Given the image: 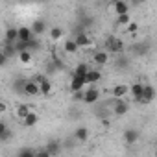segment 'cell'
<instances>
[{
	"label": "cell",
	"instance_id": "6da1fadb",
	"mask_svg": "<svg viewBox=\"0 0 157 157\" xmlns=\"http://www.w3.org/2000/svg\"><path fill=\"white\" fill-rule=\"evenodd\" d=\"M105 43H107V52H113V54H122V52H124V43H122V39H118V37H109Z\"/></svg>",
	"mask_w": 157,
	"mask_h": 157
},
{
	"label": "cell",
	"instance_id": "7a4b0ae2",
	"mask_svg": "<svg viewBox=\"0 0 157 157\" xmlns=\"http://www.w3.org/2000/svg\"><path fill=\"white\" fill-rule=\"evenodd\" d=\"M87 85V80H85V76H80V74H72V80H70V91L76 93V91H82L83 87Z\"/></svg>",
	"mask_w": 157,
	"mask_h": 157
},
{
	"label": "cell",
	"instance_id": "3957f363",
	"mask_svg": "<svg viewBox=\"0 0 157 157\" xmlns=\"http://www.w3.org/2000/svg\"><path fill=\"white\" fill-rule=\"evenodd\" d=\"M100 100V91L94 87V85H89V89L85 91V104H96Z\"/></svg>",
	"mask_w": 157,
	"mask_h": 157
},
{
	"label": "cell",
	"instance_id": "277c9868",
	"mask_svg": "<svg viewBox=\"0 0 157 157\" xmlns=\"http://www.w3.org/2000/svg\"><path fill=\"white\" fill-rule=\"evenodd\" d=\"M33 37H35V33H33L32 26H21V28H19V41H22V43H30Z\"/></svg>",
	"mask_w": 157,
	"mask_h": 157
},
{
	"label": "cell",
	"instance_id": "5b68a950",
	"mask_svg": "<svg viewBox=\"0 0 157 157\" xmlns=\"http://www.w3.org/2000/svg\"><path fill=\"white\" fill-rule=\"evenodd\" d=\"M142 91H144V85L139 83V82H135V83L129 87V96H131L135 102H140V98H142Z\"/></svg>",
	"mask_w": 157,
	"mask_h": 157
},
{
	"label": "cell",
	"instance_id": "8992f818",
	"mask_svg": "<svg viewBox=\"0 0 157 157\" xmlns=\"http://www.w3.org/2000/svg\"><path fill=\"white\" fill-rule=\"evenodd\" d=\"M35 82L39 83V89H41V94H44V96H48L50 93H52V83L46 80V78H41V76H37L35 78Z\"/></svg>",
	"mask_w": 157,
	"mask_h": 157
},
{
	"label": "cell",
	"instance_id": "52a82bcc",
	"mask_svg": "<svg viewBox=\"0 0 157 157\" xmlns=\"http://www.w3.org/2000/svg\"><path fill=\"white\" fill-rule=\"evenodd\" d=\"M19 41V28H8L4 35V44H15Z\"/></svg>",
	"mask_w": 157,
	"mask_h": 157
},
{
	"label": "cell",
	"instance_id": "ba28073f",
	"mask_svg": "<svg viewBox=\"0 0 157 157\" xmlns=\"http://www.w3.org/2000/svg\"><path fill=\"white\" fill-rule=\"evenodd\" d=\"M93 61H94L96 65H105V63L109 61L107 50H94V52H93Z\"/></svg>",
	"mask_w": 157,
	"mask_h": 157
},
{
	"label": "cell",
	"instance_id": "9c48e42d",
	"mask_svg": "<svg viewBox=\"0 0 157 157\" xmlns=\"http://www.w3.org/2000/svg\"><path fill=\"white\" fill-rule=\"evenodd\" d=\"M24 94H30V96H37V94H41L39 83H37L35 80H28V82H26V87H24Z\"/></svg>",
	"mask_w": 157,
	"mask_h": 157
},
{
	"label": "cell",
	"instance_id": "30bf717a",
	"mask_svg": "<svg viewBox=\"0 0 157 157\" xmlns=\"http://www.w3.org/2000/svg\"><path fill=\"white\" fill-rule=\"evenodd\" d=\"M155 100V89L151 85H144V91H142V98H140V104H150Z\"/></svg>",
	"mask_w": 157,
	"mask_h": 157
},
{
	"label": "cell",
	"instance_id": "8fae6325",
	"mask_svg": "<svg viewBox=\"0 0 157 157\" xmlns=\"http://www.w3.org/2000/svg\"><path fill=\"white\" fill-rule=\"evenodd\" d=\"M85 80H87L89 85H94V83H98L102 80V72L96 70V68H89V72L85 74Z\"/></svg>",
	"mask_w": 157,
	"mask_h": 157
},
{
	"label": "cell",
	"instance_id": "7c38bea8",
	"mask_svg": "<svg viewBox=\"0 0 157 157\" xmlns=\"http://www.w3.org/2000/svg\"><path fill=\"white\" fill-rule=\"evenodd\" d=\"M76 43L80 44V48H89L91 44H93V39L87 35V33H83V32H80V33H76Z\"/></svg>",
	"mask_w": 157,
	"mask_h": 157
},
{
	"label": "cell",
	"instance_id": "4fadbf2b",
	"mask_svg": "<svg viewBox=\"0 0 157 157\" xmlns=\"http://www.w3.org/2000/svg\"><path fill=\"white\" fill-rule=\"evenodd\" d=\"M113 96L115 98H124L126 94H129V87L128 85H124V83H117L115 87H113Z\"/></svg>",
	"mask_w": 157,
	"mask_h": 157
},
{
	"label": "cell",
	"instance_id": "5bb4252c",
	"mask_svg": "<svg viewBox=\"0 0 157 157\" xmlns=\"http://www.w3.org/2000/svg\"><path fill=\"white\" fill-rule=\"evenodd\" d=\"M128 109H129V105H128L122 98H117V104H115V107H113V113L118 115V117H122V115L128 113Z\"/></svg>",
	"mask_w": 157,
	"mask_h": 157
},
{
	"label": "cell",
	"instance_id": "9a60e30c",
	"mask_svg": "<svg viewBox=\"0 0 157 157\" xmlns=\"http://www.w3.org/2000/svg\"><path fill=\"white\" fill-rule=\"evenodd\" d=\"M137 140H139V131H137V129L129 128V129L124 131V142H126V144H135Z\"/></svg>",
	"mask_w": 157,
	"mask_h": 157
},
{
	"label": "cell",
	"instance_id": "2e32d148",
	"mask_svg": "<svg viewBox=\"0 0 157 157\" xmlns=\"http://www.w3.org/2000/svg\"><path fill=\"white\" fill-rule=\"evenodd\" d=\"M63 50L67 54H78V50H80V44L76 43V39H67L63 43Z\"/></svg>",
	"mask_w": 157,
	"mask_h": 157
},
{
	"label": "cell",
	"instance_id": "e0dca14e",
	"mask_svg": "<svg viewBox=\"0 0 157 157\" xmlns=\"http://www.w3.org/2000/svg\"><path fill=\"white\" fill-rule=\"evenodd\" d=\"M74 139L78 140V142H85V140H89V128H78L76 131H74Z\"/></svg>",
	"mask_w": 157,
	"mask_h": 157
},
{
	"label": "cell",
	"instance_id": "ac0fdd59",
	"mask_svg": "<svg viewBox=\"0 0 157 157\" xmlns=\"http://www.w3.org/2000/svg\"><path fill=\"white\" fill-rule=\"evenodd\" d=\"M115 13L117 15H122V13H129V4L126 0H115Z\"/></svg>",
	"mask_w": 157,
	"mask_h": 157
},
{
	"label": "cell",
	"instance_id": "d6986e66",
	"mask_svg": "<svg viewBox=\"0 0 157 157\" xmlns=\"http://www.w3.org/2000/svg\"><path fill=\"white\" fill-rule=\"evenodd\" d=\"M32 30H33L35 35H43L44 30H46V22L44 21H33L32 22Z\"/></svg>",
	"mask_w": 157,
	"mask_h": 157
},
{
	"label": "cell",
	"instance_id": "ffe728a7",
	"mask_svg": "<svg viewBox=\"0 0 157 157\" xmlns=\"http://www.w3.org/2000/svg\"><path fill=\"white\" fill-rule=\"evenodd\" d=\"M17 56H19V61H21V63H24V65L32 63V50H28V48H26V50H21Z\"/></svg>",
	"mask_w": 157,
	"mask_h": 157
},
{
	"label": "cell",
	"instance_id": "44dd1931",
	"mask_svg": "<svg viewBox=\"0 0 157 157\" xmlns=\"http://www.w3.org/2000/svg\"><path fill=\"white\" fill-rule=\"evenodd\" d=\"M46 150H48L50 155H57V153L61 151V144H59L57 140H50V142L46 144Z\"/></svg>",
	"mask_w": 157,
	"mask_h": 157
},
{
	"label": "cell",
	"instance_id": "7402d4cb",
	"mask_svg": "<svg viewBox=\"0 0 157 157\" xmlns=\"http://www.w3.org/2000/svg\"><path fill=\"white\" fill-rule=\"evenodd\" d=\"M22 122H24V126H26V128H33V126L39 122V117H37V115L32 111V113H30V115H28V117L22 120Z\"/></svg>",
	"mask_w": 157,
	"mask_h": 157
},
{
	"label": "cell",
	"instance_id": "603a6c76",
	"mask_svg": "<svg viewBox=\"0 0 157 157\" xmlns=\"http://www.w3.org/2000/svg\"><path fill=\"white\" fill-rule=\"evenodd\" d=\"M129 22H131V15H129V13L117 15V24H118V26H128Z\"/></svg>",
	"mask_w": 157,
	"mask_h": 157
},
{
	"label": "cell",
	"instance_id": "cb8c5ba5",
	"mask_svg": "<svg viewBox=\"0 0 157 157\" xmlns=\"http://www.w3.org/2000/svg\"><path fill=\"white\" fill-rule=\"evenodd\" d=\"M15 113H17V117H19V118H22V120H24V118H26V117L32 113V109H30L28 105H19Z\"/></svg>",
	"mask_w": 157,
	"mask_h": 157
},
{
	"label": "cell",
	"instance_id": "d4e9b609",
	"mask_svg": "<svg viewBox=\"0 0 157 157\" xmlns=\"http://www.w3.org/2000/svg\"><path fill=\"white\" fill-rule=\"evenodd\" d=\"M89 72V65L87 63H78L76 68H74V74H80V76H85Z\"/></svg>",
	"mask_w": 157,
	"mask_h": 157
},
{
	"label": "cell",
	"instance_id": "484cf974",
	"mask_svg": "<svg viewBox=\"0 0 157 157\" xmlns=\"http://www.w3.org/2000/svg\"><path fill=\"white\" fill-rule=\"evenodd\" d=\"M61 37H63V30H61L59 26H54V28L50 30V39H52V41H59Z\"/></svg>",
	"mask_w": 157,
	"mask_h": 157
},
{
	"label": "cell",
	"instance_id": "4316f807",
	"mask_svg": "<svg viewBox=\"0 0 157 157\" xmlns=\"http://www.w3.org/2000/svg\"><path fill=\"white\" fill-rule=\"evenodd\" d=\"M35 150H30V148H24V150H21L19 153H17V157H35Z\"/></svg>",
	"mask_w": 157,
	"mask_h": 157
},
{
	"label": "cell",
	"instance_id": "83f0119b",
	"mask_svg": "<svg viewBox=\"0 0 157 157\" xmlns=\"http://www.w3.org/2000/svg\"><path fill=\"white\" fill-rule=\"evenodd\" d=\"M72 100H74V102H83V100H85V91L82 89V91L72 93Z\"/></svg>",
	"mask_w": 157,
	"mask_h": 157
},
{
	"label": "cell",
	"instance_id": "f1b7e54d",
	"mask_svg": "<svg viewBox=\"0 0 157 157\" xmlns=\"http://www.w3.org/2000/svg\"><path fill=\"white\" fill-rule=\"evenodd\" d=\"M133 50L137 52V56H142V54H146V52H148V44H135V46H133Z\"/></svg>",
	"mask_w": 157,
	"mask_h": 157
},
{
	"label": "cell",
	"instance_id": "f546056e",
	"mask_svg": "<svg viewBox=\"0 0 157 157\" xmlns=\"http://www.w3.org/2000/svg\"><path fill=\"white\" fill-rule=\"evenodd\" d=\"M11 137V131L6 128V129H2V131H0V142H6L8 139Z\"/></svg>",
	"mask_w": 157,
	"mask_h": 157
},
{
	"label": "cell",
	"instance_id": "4dcf8cb0",
	"mask_svg": "<svg viewBox=\"0 0 157 157\" xmlns=\"http://www.w3.org/2000/svg\"><path fill=\"white\" fill-rule=\"evenodd\" d=\"M126 30H128V33H135V32L139 30V24H137L135 21H131V22H129V24L126 26Z\"/></svg>",
	"mask_w": 157,
	"mask_h": 157
},
{
	"label": "cell",
	"instance_id": "1f68e13d",
	"mask_svg": "<svg viewBox=\"0 0 157 157\" xmlns=\"http://www.w3.org/2000/svg\"><path fill=\"white\" fill-rule=\"evenodd\" d=\"M117 67H122V68H126V67H128V59L120 57V61H117Z\"/></svg>",
	"mask_w": 157,
	"mask_h": 157
},
{
	"label": "cell",
	"instance_id": "d6a6232c",
	"mask_svg": "<svg viewBox=\"0 0 157 157\" xmlns=\"http://www.w3.org/2000/svg\"><path fill=\"white\" fill-rule=\"evenodd\" d=\"M8 111V104L6 102H0V113H6Z\"/></svg>",
	"mask_w": 157,
	"mask_h": 157
},
{
	"label": "cell",
	"instance_id": "836d02e7",
	"mask_svg": "<svg viewBox=\"0 0 157 157\" xmlns=\"http://www.w3.org/2000/svg\"><path fill=\"white\" fill-rule=\"evenodd\" d=\"M135 2H137V4H142V2H146V0H135Z\"/></svg>",
	"mask_w": 157,
	"mask_h": 157
},
{
	"label": "cell",
	"instance_id": "e575fe53",
	"mask_svg": "<svg viewBox=\"0 0 157 157\" xmlns=\"http://www.w3.org/2000/svg\"><path fill=\"white\" fill-rule=\"evenodd\" d=\"M155 155H157V150H155Z\"/></svg>",
	"mask_w": 157,
	"mask_h": 157
}]
</instances>
